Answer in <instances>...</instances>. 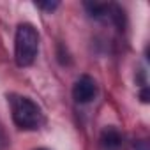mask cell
<instances>
[{"label":"cell","instance_id":"obj_1","mask_svg":"<svg viewBox=\"0 0 150 150\" xmlns=\"http://www.w3.org/2000/svg\"><path fill=\"white\" fill-rule=\"evenodd\" d=\"M13 122L21 131H37L44 124V113L37 103L25 96H9Z\"/></svg>","mask_w":150,"mask_h":150},{"label":"cell","instance_id":"obj_5","mask_svg":"<svg viewBox=\"0 0 150 150\" xmlns=\"http://www.w3.org/2000/svg\"><path fill=\"white\" fill-rule=\"evenodd\" d=\"M35 6L39 9H46V11H53L58 7V2H35Z\"/></svg>","mask_w":150,"mask_h":150},{"label":"cell","instance_id":"obj_3","mask_svg":"<svg viewBox=\"0 0 150 150\" xmlns=\"http://www.w3.org/2000/svg\"><path fill=\"white\" fill-rule=\"evenodd\" d=\"M96 96H97V83H96L94 78L83 74V76H80L76 81H74V85H72V97H74L76 103L87 104V103L94 101Z\"/></svg>","mask_w":150,"mask_h":150},{"label":"cell","instance_id":"obj_6","mask_svg":"<svg viewBox=\"0 0 150 150\" xmlns=\"http://www.w3.org/2000/svg\"><path fill=\"white\" fill-rule=\"evenodd\" d=\"M37 150H48V148H37Z\"/></svg>","mask_w":150,"mask_h":150},{"label":"cell","instance_id":"obj_4","mask_svg":"<svg viewBox=\"0 0 150 150\" xmlns=\"http://www.w3.org/2000/svg\"><path fill=\"white\" fill-rule=\"evenodd\" d=\"M101 145L104 146V150H120L122 145H124V136H122L117 129L108 127V129L103 131Z\"/></svg>","mask_w":150,"mask_h":150},{"label":"cell","instance_id":"obj_2","mask_svg":"<svg viewBox=\"0 0 150 150\" xmlns=\"http://www.w3.org/2000/svg\"><path fill=\"white\" fill-rule=\"evenodd\" d=\"M39 53V32L30 23H21L14 35V58L20 67L34 64Z\"/></svg>","mask_w":150,"mask_h":150}]
</instances>
